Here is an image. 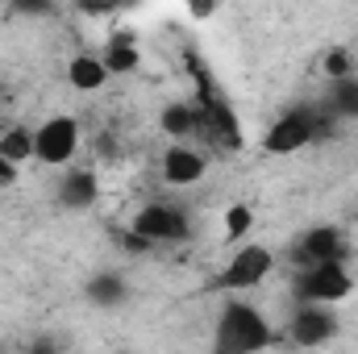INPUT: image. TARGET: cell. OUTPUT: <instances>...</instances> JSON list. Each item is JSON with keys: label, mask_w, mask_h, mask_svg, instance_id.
<instances>
[{"label": "cell", "mask_w": 358, "mask_h": 354, "mask_svg": "<svg viewBox=\"0 0 358 354\" xmlns=\"http://www.w3.org/2000/svg\"><path fill=\"white\" fill-rule=\"evenodd\" d=\"M183 63H187V71H192V84H196V134H204L208 142H221L225 150H238L242 146V125H238V117H234V108H229V100L221 96L217 88V80L208 76V67L187 50L183 55Z\"/></svg>", "instance_id": "cell-1"}, {"label": "cell", "mask_w": 358, "mask_h": 354, "mask_svg": "<svg viewBox=\"0 0 358 354\" xmlns=\"http://www.w3.org/2000/svg\"><path fill=\"white\" fill-rule=\"evenodd\" d=\"M275 342L267 317L242 300H229L221 309V321H217V334H213V354H259Z\"/></svg>", "instance_id": "cell-2"}, {"label": "cell", "mask_w": 358, "mask_h": 354, "mask_svg": "<svg viewBox=\"0 0 358 354\" xmlns=\"http://www.w3.org/2000/svg\"><path fill=\"white\" fill-rule=\"evenodd\" d=\"M329 134V117L325 113H308V108H296L287 117H279L263 138V150L267 155H296L304 150L313 138H325Z\"/></svg>", "instance_id": "cell-3"}, {"label": "cell", "mask_w": 358, "mask_h": 354, "mask_svg": "<svg viewBox=\"0 0 358 354\" xmlns=\"http://www.w3.org/2000/svg\"><path fill=\"white\" fill-rule=\"evenodd\" d=\"M271 267H275L271 250L250 242V246H242V250L225 263V271L213 279V288H217V292H250V288H259L271 275Z\"/></svg>", "instance_id": "cell-4"}, {"label": "cell", "mask_w": 358, "mask_h": 354, "mask_svg": "<svg viewBox=\"0 0 358 354\" xmlns=\"http://www.w3.org/2000/svg\"><path fill=\"white\" fill-rule=\"evenodd\" d=\"M346 255H350V246H346L342 229H334V225H317V229H308V234L292 246V263L300 267V271L342 263Z\"/></svg>", "instance_id": "cell-5"}, {"label": "cell", "mask_w": 358, "mask_h": 354, "mask_svg": "<svg viewBox=\"0 0 358 354\" xmlns=\"http://www.w3.org/2000/svg\"><path fill=\"white\" fill-rule=\"evenodd\" d=\"M355 288L350 271L342 263H329V267H313V271H300L296 279V296L304 304H321V300H346Z\"/></svg>", "instance_id": "cell-6"}, {"label": "cell", "mask_w": 358, "mask_h": 354, "mask_svg": "<svg viewBox=\"0 0 358 354\" xmlns=\"http://www.w3.org/2000/svg\"><path fill=\"white\" fill-rule=\"evenodd\" d=\"M80 146V125L71 117H50L42 129H34V159L59 167V163H71Z\"/></svg>", "instance_id": "cell-7"}, {"label": "cell", "mask_w": 358, "mask_h": 354, "mask_svg": "<svg viewBox=\"0 0 358 354\" xmlns=\"http://www.w3.org/2000/svg\"><path fill=\"white\" fill-rule=\"evenodd\" d=\"M134 234H142L150 246L155 242H179V238H187V217L171 204H146L134 221Z\"/></svg>", "instance_id": "cell-8"}, {"label": "cell", "mask_w": 358, "mask_h": 354, "mask_svg": "<svg viewBox=\"0 0 358 354\" xmlns=\"http://www.w3.org/2000/svg\"><path fill=\"white\" fill-rule=\"evenodd\" d=\"M292 342L296 346H325L338 334V321L321 309V304H300V313L292 317Z\"/></svg>", "instance_id": "cell-9"}, {"label": "cell", "mask_w": 358, "mask_h": 354, "mask_svg": "<svg viewBox=\"0 0 358 354\" xmlns=\"http://www.w3.org/2000/svg\"><path fill=\"white\" fill-rule=\"evenodd\" d=\"M204 159L196 155V150H187V146H171L167 155H163V179L167 183H176V187H187V183H200L204 179Z\"/></svg>", "instance_id": "cell-10"}, {"label": "cell", "mask_w": 358, "mask_h": 354, "mask_svg": "<svg viewBox=\"0 0 358 354\" xmlns=\"http://www.w3.org/2000/svg\"><path fill=\"white\" fill-rule=\"evenodd\" d=\"M104 71L108 76H129L138 63H142V55H138V46H134V34L129 29H121V34H113L108 38V46H104Z\"/></svg>", "instance_id": "cell-11"}, {"label": "cell", "mask_w": 358, "mask_h": 354, "mask_svg": "<svg viewBox=\"0 0 358 354\" xmlns=\"http://www.w3.org/2000/svg\"><path fill=\"white\" fill-rule=\"evenodd\" d=\"M67 80H71V88H80V92H96V88H104L108 71H104L100 59H92V55H76L71 67H67Z\"/></svg>", "instance_id": "cell-12"}, {"label": "cell", "mask_w": 358, "mask_h": 354, "mask_svg": "<svg viewBox=\"0 0 358 354\" xmlns=\"http://www.w3.org/2000/svg\"><path fill=\"white\" fill-rule=\"evenodd\" d=\"M59 200L67 208H88V204H96V176L92 171H71V176L63 179V187H59Z\"/></svg>", "instance_id": "cell-13"}, {"label": "cell", "mask_w": 358, "mask_h": 354, "mask_svg": "<svg viewBox=\"0 0 358 354\" xmlns=\"http://www.w3.org/2000/svg\"><path fill=\"white\" fill-rule=\"evenodd\" d=\"M0 155H4V163H25V159H34V129H25V125H13V129H4L0 134Z\"/></svg>", "instance_id": "cell-14"}, {"label": "cell", "mask_w": 358, "mask_h": 354, "mask_svg": "<svg viewBox=\"0 0 358 354\" xmlns=\"http://www.w3.org/2000/svg\"><path fill=\"white\" fill-rule=\"evenodd\" d=\"M159 121H163V134H171V138L196 134V108H192V104H167Z\"/></svg>", "instance_id": "cell-15"}, {"label": "cell", "mask_w": 358, "mask_h": 354, "mask_svg": "<svg viewBox=\"0 0 358 354\" xmlns=\"http://www.w3.org/2000/svg\"><path fill=\"white\" fill-rule=\"evenodd\" d=\"M88 296L96 304H117V300H125V283L117 275H96L88 283Z\"/></svg>", "instance_id": "cell-16"}, {"label": "cell", "mask_w": 358, "mask_h": 354, "mask_svg": "<svg viewBox=\"0 0 358 354\" xmlns=\"http://www.w3.org/2000/svg\"><path fill=\"white\" fill-rule=\"evenodd\" d=\"M329 100H334L329 108H334L338 117H355V121H358V80H342V84L334 88Z\"/></svg>", "instance_id": "cell-17"}, {"label": "cell", "mask_w": 358, "mask_h": 354, "mask_svg": "<svg viewBox=\"0 0 358 354\" xmlns=\"http://www.w3.org/2000/svg\"><path fill=\"white\" fill-rule=\"evenodd\" d=\"M325 76H329L334 84H342V80H355V55H350L346 46L329 50V55H325Z\"/></svg>", "instance_id": "cell-18"}, {"label": "cell", "mask_w": 358, "mask_h": 354, "mask_svg": "<svg viewBox=\"0 0 358 354\" xmlns=\"http://www.w3.org/2000/svg\"><path fill=\"white\" fill-rule=\"evenodd\" d=\"M250 225H255V213H250L246 204H234V208L225 213V238H246Z\"/></svg>", "instance_id": "cell-19"}, {"label": "cell", "mask_w": 358, "mask_h": 354, "mask_svg": "<svg viewBox=\"0 0 358 354\" xmlns=\"http://www.w3.org/2000/svg\"><path fill=\"white\" fill-rule=\"evenodd\" d=\"M13 179H17V167H13V163H4V155H0V187H8Z\"/></svg>", "instance_id": "cell-20"}, {"label": "cell", "mask_w": 358, "mask_h": 354, "mask_svg": "<svg viewBox=\"0 0 358 354\" xmlns=\"http://www.w3.org/2000/svg\"><path fill=\"white\" fill-rule=\"evenodd\" d=\"M29 354H59L55 351V342H46V338H42V342H34V351Z\"/></svg>", "instance_id": "cell-21"}, {"label": "cell", "mask_w": 358, "mask_h": 354, "mask_svg": "<svg viewBox=\"0 0 358 354\" xmlns=\"http://www.w3.org/2000/svg\"><path fill=\"white\" fill-rule=\"evenodd\" d=\"M208 13H217V4H192V17H208Z\"/></svg>", "instance_id": "cell-22"}, {"label": "cell", "mask_w": 358, "mask_h": 354, "mask_svg": "<svg viewBox=\"0 0 358 354\" xmlns=\"http://www.w3.org/2000/svg\"><path fill=\"white\" fill-rule=\"evenodd\" d=\"M0 100H4V96H0Z\"/></svg>", "instance_id": "cell-23"}]
</instances>
